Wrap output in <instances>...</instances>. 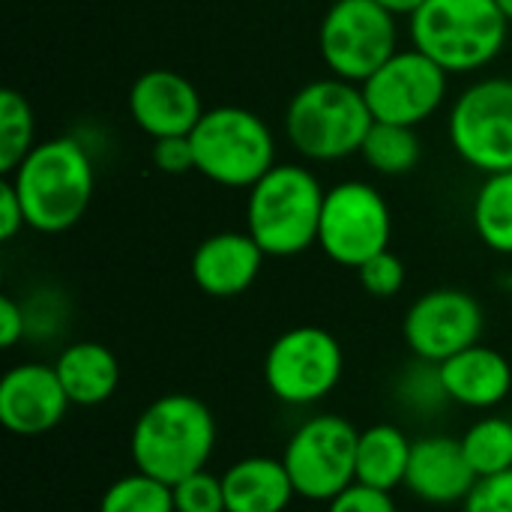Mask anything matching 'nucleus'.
<instances>
[{
	"label": "nucleus",
	"instance_id": "f257e3e1",
	"mask_svg": "<svg viewBox=\"0 0 512 512\" xmlns=\"http://www.w3.org/2000/svg\"><path fill=\"white\" fill-rule=\"evenodd\" d=\"M6 177L21 198L27 228L39 234H63L75 228L96 192L93 156L72 135L36 141Z\"/></svg>",
	"mask_w": 512,
	"mask_h": 512
},
{
	"label": "nucleus",
	"instance_id": "f03ea898",
	"mask_svg": "<svg viewBox=\"0 0 512 512\" xmlns=\"http://www.w3.org/2000/svg\"><path fill=\"white\" fill-rule=\"evenodd\" d=\"M216 450V417L189 393H165L153 399L135 420L129 456L135 471L168 486L207 471Z\"/></svg>",
	"mask_w": 512,
	"mask_h": 512
},
{
	"label": "nucleus",
	"instance_id": "7ed1b4c3",
	"mask_svg": "<svg viewBox=\"0 0 512 512\" xmlns=\"http://www.w3.org/2000/svg\"><path fill=\"white\" fill-rule=\"evenodd\" d=\"M327 189L300 162H276L246 198V231L267 258H294L318 246Z\"/></svg>",
	"mask_w": 512,
	"mask_h": 512
},
{
	"label": "nucleus",
	"instance_id": "20e7f679",
	"mask_svg": "<svg viewBox=\"0 0 512 512\" xmlns=\"http://www.w3.org/2000/svg\"><path fill=\"white\" fill-rule=\"evenodd\" d=\"M372 123L363 87L336 75L303 84L285 108L288 144L309 162H342L360 153Z\"/></svg>",
	"mask_w": 512,
	"mask_h": 512
},
{
	"label": "nucleus",
	"instance_id": "39448f33",
	"mask_svg": "<svg viewBox=\"0 0 512 512\" xmlns=\"http://www.w3.org/2000/svg\"><path fill=\"white\" fill-rule=\"evenodd\" d=\"M408 33L411 45L450 75H468L501 57L510 21L498 0H426L408 18Z\"/></svg>",
	"mask_w": 512,
	"mask_h": 512
},
{
	"label": "nucleus",
	"instance_id": "423d86ee",
	"mask_svg": "<svg viewBox=\"0 0 512 512\" xmlns=\"http://www.w3.org/2000/svg\"><path fill=\"white\" fill-rule=\"evenodd\" d=\"M195 171L222 189H252L276 165L273 129L249 108H207L189 135Z\"/></svg>",
	"mask_w": 512,
	"mask_h": 512
},
{
	"label": "nucleus",
	"instance_id": "0eeeda50",
	"mask_svg": "<svg viewBox=\"0 0 512 512\" xmlns=\"http://www.w3.org/2000/svg\"><path fill=\"white\" fill-rule=\"evenodd\" d=\"M357 441L360 432L351 420L318 414L294 429L282 450L285 471L297 498L330 504L357 483Z\"/></svg>",
	"mask_w": 512,
	"mask_h": 512
},
{
	"label": "nucleus",
	"instance_id": "6e6552de",
	"mask_svg": "<svg viewBox=\"0 0 512 512\" xmlns=\"http://www.w3.org/2000/svg\"><path fill=\"white\" fill-rule=\"evenodd\" d=\"M330 75L363 84L399 51V24L378 0H333L318 27Z\"/></svg>",
	"mask_w": 512,
	"mask_h": 512
},
{
	"label": "nucleus",
	"instance_id": "1a4fd4ad",
	"mask_svg": "<svg viewBox=\"0 0 512 512\" xmlns=\"http://www.w3.org/2000/svg\"><path fill=\"white\" fill-rule=\"evenodd\" d=\"M345 372V354L339 339L315 324H300L276 336L264 354V384L282 402L294 408L327 399Z\"/></svg>",
	"mask_w": 512,
	"mask_h": 512
},
{
	"label": "nucleus",
	"instance_id": "9d476101",
	"mask_svg": "<svg viewBox=\"0 0 512 512\" xmlns=\"http://www.w3.org/2000/svg\"><path fill=\"white\" fill-rule=\"evenodd\" d=\"M456 156L480 174L512 171V78H480L468 84L447 117Z\"/></svg>",
	"mask_w": 512,
	"mask_h": 512
},
{
	"label": "nucleus",
	"instance_id": "9b49d317",
	"mask_svg": "<svg viewBox=\"0 0 512 512\" xmlns=\"http://www.w3.org/2000/svg\"><path fill=\"white\" fill-rule=\"evenodd\" d=\"M393 216L384 192L366 180H342L327 189L318 225L321 252L339 264L357 270L372 255L390 249Z\"/></svg>",
	"mask_w": 512,
	"mask_h": 512
},
{
	"label": "nucleus",
	"instance_id": "f8f14e48",
	"mask_svg": "<svg viewBox=\"0 0 512 512\" xmlns=\"http://www.w3.org/2000/svg\"><path fill=\"white\" fill-rule=\"evenodd\" d=\"M360 87L378 123H399L417 129L447 102L450 72L411 45L399 48Z\"/></svg>",
	"mask_w": 512,
	"mask_h": 512
},
{
	"label": "nucleus",
	"instance_id": "ddd939ff",
	"mask_svg": "<svg viewBox=\"0 0 512 512\" xmlns=\"http://www.w3.org/2000/svg\"><path fill=\"white\" fill-rule=\"evenodd\" d=\"M483 327L486 312L480 300L462 288H432L420 294L402 318V336L411 354L435 366L477 345Z\"/></svg>",
	"mask_w": 512,
	"mask_h": 512
},
{
	"label": "nucleus",
	"instance_id": "4468645a",
	"mask_svg": "<svg viewBox=\"0 0 512 512\" xmlns=\"http://www.w3.org/2000/svg\"><path fill=\"white\" fill-rule=\"evenodd\" d=\"M69 405L54 363H18L0 378V426L9 435H45L63 423Z\"/></svg>",
	"mask_w": 512,
	"mask_h": 512
},
{
	"label": "nucleus",
	"instance_id": "2eb2a0df",
	"mask_svg": "<svg viewBox=\"0 0 512 512\" xmlns=\"http://www.w3.org/2000/svg\"><path fill=\"white\" fill-rule=\"evenodd\" d=\"M204 111L198 87L174 69H147L129 90V117L153 141L192 135Z\"/></svg>",
	"mask_w": 512,
	"mask_h": 512
},
{
	"label": "nucleus",
	"instance_id": "dca6fc26",
	"mask_svg": "<svg viewBox=\"0 0 512 512\" xmlns=\"http://www.w3.org/2000/svg\"><path fill=\"white\" fill-rule=\"evenodd\" d=\"M477 486V474L465 456L462 438L450 435H426L411 447V462L405 474V489L435 507L465 504L471 489Z\"/></svg>",
	"mask_w": 512,
	"mask_h": 512
},
{
	"label": "nucleus",
	"instance_id": "f3484780",
	"mask_svg": "<svg viewBox=\"0 0 512 512\" xmlns=\"http://www.w3.org/2000/svg\"><path fill=\"white\" fill-rule=\"evenodd\" d=\"M264 249L249 231H219L198 243L192 252V282L216 300L246 294L264 267Z\"/></svg>",
	"mask_w": 512,
	"mask_h": 512
},
{
	"label": "nucleus",
	"instance_id": "a211bd4d",
	"mask_svg": "<svg viewBox=\"0 0 512 512\" xmlns=\"http://www.w3.org/2000/svg\"><path fill=\"white\" fill-rule=\"evenodd\" d=\"M438 372L447 399L462 408L489 411L507 402V396L512 393L510 360L498 348H489L483 342L444 360Z\"/></svg>",
	"mask_w": 512,
	"mask_h": 512
},
{
	"label": "nucleus",
	"instance_id": "6ab92c4d",
	"mask_svg": "<svg viewBox=\"0 0 512 512\" xmlns=\"http://www.w3.org/2000/svg\"><path fill=\"white\" fill-rule=\"evenodd\" d=\"M228 512H285L297 498L282 459L249 456L222 474Z\"/></svg>",
	"mask_w": 512,
	"mask_h": 512
},
{
	"label": "nucleus",
	"instance_id": "aec40b11",
	"mask_svg": "<svg viewBox=\"0 0 512 512\" xmlns=\"http://www.w3.org/2000/svg\"><path fill=\"white\" fill-rule=\"evenodd\" d=\"M54 369L69 402L78 408L105 405L120 387V360L102 342H72L57 354Z\"/></svg>",
	"mask_w": 512,
	"mask_h": 512
},
{
	"label": "nucleus",
	"instance_id": "412c9836",
	"mask_svg": "<svg viewBox=\"0 0 512 512\" xmlns=\"http://www.w3.org/2000/svg\"><path fill=\"white\" fill-rule=\"evenodd\" d=\"M411 447L414 441H408V435L393 423H375L363 429L357 441V483L381 492L405 486Z\"/></svg>",
	"mask_w": 512,
	"mask_h": 512
},
{
	"label": "nucleus",
	"instance_id": "4be33fe9",
	"mask_svg": "<svg viewBox=\"0 0 512 512\" xmlns=\"http://www.w3.org/2000/svg\"><path fill=\"white\" fill-rule=\"evenodd\" d=\"M471 216L483 246L512 258V171L489 174L480 183Z\"/></svg>",
	"mask_w": 512,
	"mask_h": 512
},
{
	"label": "nucleus",
	"instance_id": "5701e85b",
	"mask_svg": "<svg viewBox=\"0 0 512 512\" xmlns=\"http://www.w3.org/2000/svg\"><path fill=\"white\" fill-rule=\"evenodd\" d=\"M363 162L384 177H402L408 171H414L420 165L423 147H420V135L414 126H399V123H372L363 150H360Z\"/></svg>",
	"mask_w": 512,
	"mask_h": 512
},
{
	"label": "nucleus",
	"instance_id": "b1692460",
	"mask_svg": "<svg viewBox=\"0 0 512 512\" xmlns=\"http://www.w3.org/2000/svg\"><path fill=\"white\" fill-rule=\"evenodd\" d=\"M462 447L477 480L512 471V420L498 414L477 420L462 435Z\"/></svg>",
	"mask_w": 512,
	"mask_h": 512
},
{
	"label": "nucleus",
	"instance_id": "393cba45",
	"mask_svg": "<svg viewBox=\"0 0 512 512\" xmlns=\"http://www.w3.org/2000/svg\"><path fill=\"white\" fill-rule=\"evenodd\" d=\"M33 147L36 120L30 102L12 87L0 90V174H12Z\"/></svg>",
	"mask_w": 512,
	"mask_h": 512
},
{
	"label": "nucleus",
	"instance_id": "a878e982",
	"mask_svg": "<svg viewBox=\"0 0 512 512\" xmlns=\"http://www.w3.org/2000/svg\"><path fill=\"white\" fill-rule=\"evenodd\" d=\"M99 512H174V489L141 471L114 480L102 498Z\"/></svg>",
	"mask_w": 512,
	"mask_h": 512
},
{
	"label": "nucleus",
	"instance_id": "bb28decb",
	"mask_svg": "<svg viewBox=\"0 0 512 512\" xmlns=\"http://www.w3.org/2000/svg\"><path fill=\"white\" fill-rule=\"evenodd\" d=\"M171 489H174V512H228L222 477L210 471H198L174 483Z\"/></svg>",
	"mask_w": 512,
	"mask_h": 512
},
{
	"label": "nucleus",
	"instance_id": "cd10ccee",
	"mask_svg": "<svg viewBox=\"0 0 512 512\" xmlns=\"http://www.w3.org/2000/svg\"><path fill=\"white\" fill-rule=\"evenodd\" d=\"M357 276H360V285L366 288V294L387 300V297H396L405 288L408 270H405V261L393 249H384V252L372 255L366 264H360Z\"/></svg>",
	"mask_w": 512,
	"mask_h": 512
},
{
	"label": "nucleus",
	"instance_id": "c85d7f7f",
	"mask_svg": "<svg viewBox=\"0 0 512 512\" xmlns=\"http://www.w3.org/2000/svg\"><path fill=\"white\" fill-rule=\"evenodd\" d=\"M402 399L408 402V408L417 411H438L447 399L444 384H441V372L435 363H423L417 360V366L402 378Z\"/></svg>",
	"mask_w": 512,
	"mask_h": 512
},
{
	"label": "nucleus",
	"instance_id": "c756f323",
	"mask_svg": "<svg viewBox=\"0 0 512 512\" xmlns=\"http://www.w3.org/2000/svg\"><path fill=\"white\" fill-rule=\"evenodd\" d=\"M465 512H512V471L483 477L462 504Z\"/></svg>",
	"mask_w": 512,
	"mask_h": 512
},
{
	"label": "nucleus",
	"instance_id": "7c9ffc66",
	"mask_svg": "<svg viewBox=\"0 0 512 512\" xmlns=\"http://www.w3.org/2000/svg\"><path fill=\"white\" fill-rule=\"evenodd\" d=\"M327 512H399V507L390 492L354 483L327 504Z\"/></svg>",
	"mask_w": 512,
	"mask_h": 512
},
{
	"label": "nucleus",
	"instance_id": "2f4dec72",
	"mask_svg": "<svg viewBox=\"0 0 512 512\" xmlns=\"http://www.w3.org/2000/svg\"><path fill=\"white\" fill-rule=\"evenodd\" d=\"M153 165L162 174H189L195 171V153L189 135H174V138H159L153 141Z\"/></svg>",
	"mask_w": 512,
	"mask_h": 512
},
{
	"label": "nucleus",
	"instance_id": "473e14b6",
	"mask_svg": "<svg viewBox=\"0 0 512 512\" xmlns=\"http://www.w3.org/2000/svg\"><path fill=\"white\" fill-rule=\"evenodd\" d=\"M24 228H27V216H24L21 198H18L15 186L9 183V177H3L0 180V240L9 243Z\"/></svg>",
	"mask_w": 512,
	"mask_h": 512
},
{
	"label": "nucleus",
	"instance_id": "72a5a7b5",
	"mask_svg": "<svg viewBox=\"0 0 512 512\" xmlns=\"http://www.w3.org/2000/svg\"><path fill=\"white\" fill-rule=\"evenodd\" d=\"M21 339H27V312L24 303L3 294L0 297V348H15Z\"/></svg>",
	"mask_w": 512,
	"mask_h": 512
},
{
	"label": "nucleus",
	"instance_id": "f704fd0d",
	"mask_svg": "<svg viewBox=\"0 0 512 512\" xmlns=\"http://www.w3.org/2000/svg\"><path fill=\"white\" fill-rule=\"evenodd\" d=\"M378 3H381L387 12H393L396 18H402V15L411 18V15H417V12L423 9L426 0H378Z\"/></svg>",
	"mask_w": 512,
	"mask_h": 512
},
{
	"label": "nucleus",
	"instance_id": "c9c22d12",
	"mask_svg": "<svg viewBox=\"0 0 512 512\" xmlns=\"http://www.w3.org/2000/svg\"><path fill=\"white\" fill-rule=\"evenodd\" d=\"M498 6H501V12L507 15V21L512 24V0H498Z\"/></svg>",
	"mask_w": 512,
	"mask_h": 512
},
{
	"label": "nucleus",
	"instance_id": "e433bc0d",
	"mask_svg": "<svg viewBox=\"0 0 512 512\" xmlns=\"http://www.w3.org/2000/svg\"><path fill=\"white\" fill-rule=\"evenodd\" d=\"M507 291H510V297H512V273L507 276Z\"/></svg>",
	"mask_w": 512,
	"mask_h": 512
}]
</instances>
